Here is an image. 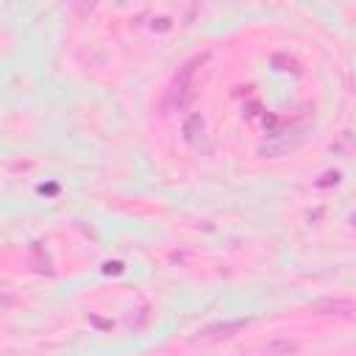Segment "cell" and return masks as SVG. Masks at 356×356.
I'll list each match as a JSON object with an SVG mask.
<instances>
[{"label":"cell","instance_id":"6da1fadb","mask_svg":"<svg viewBox=\"0 0 356 356\" xmlns=\"http://www.w3.org/2000/svg\"><path fill=\"white\" fill-rule=\"evenodd\" d=\"M203 58L206 56H195L192 61H186L184 67H181V72L175 75V81H172V103L178 106V108H184L186 103H189V97H192V75H195V70H197V64H203Z\"/></svg>","mask_w":356,"mask_h":356},{"label":"cell","instance_id":"7a4b0ae2","mask_svg":"<svg viewBox=\"0 0 356 356\" xmlns=\"http://www.w3.org/2000/svg\"><path fill=\"white\" fill-rule=\"evenodd\" d=\"M312 312H317V314H337V317H353V314H356V303L323 298V300L312 303Z\"/></svg>","mask_w":356,"mask_h":356},{"label":"cell","instance_id":"3957f363","mask_svg":"<svg viewBox=\"0 0 356 356\" xmlns=\"http://www.w3.org/2000/svg\"><path fill=\"white\" fill-rule=\"evenodd\" d=\"M245 325H248V320L214 323V325H206V328L200 331V337H197V339H225V337H231L234 331H239V328H245Z\"/></svg>","mask_w":356,"mask_h":356},{"label":"cell","instance_id":"277c9868","mask_svg":"<svg viewBox=\"0 0 356 356\" xmlns=\"http://www.w3.org/2000/svg\"><path fill=\"white\" fill-rule=\"evenodd\" d=\"M184 134H186V142H192L195 147H197V134H203V120L195 114V117H189V122L184 125Z\"/></svg>","mask_w":356,"mask_h":356}]
</instances>
